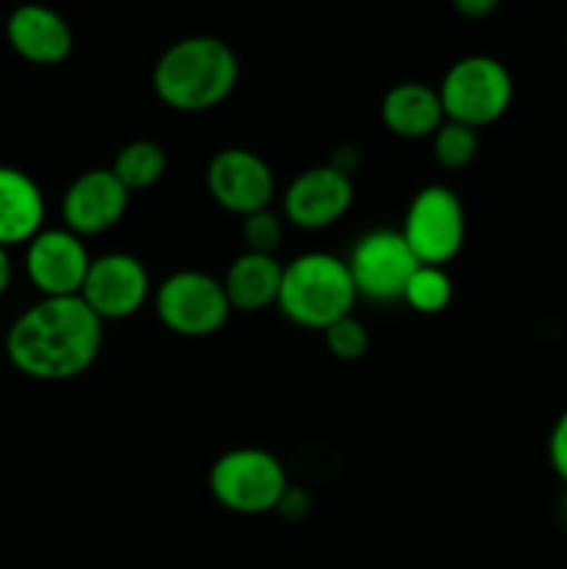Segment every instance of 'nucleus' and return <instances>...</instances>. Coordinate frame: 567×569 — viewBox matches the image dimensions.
<instances>
[{"mask_svg":"<svg viewBox=\"0 0 567 569\" xmlns=\"http://www.w3.org/2000/svg\"><path fill=\"white\" fill-rule=\"evenodd\" d=\"M11 283V259H9V248H0V298L6 295Z\"/></svg>","mask_w":567,"mask_h":569,"instance_id":"a878e982","label":"nucleus"},{"mask_svg":"<svg viewBox=\"0 0 567 569\" xmlns=\"http://www.w3.org/2000/svg\"><path fill=\"white\" fill-rule=\"evenodd\" d=\"M289 489L281 459L265 448L226 450L209 470V492L222 509L242 517H259L276 511Z\"/></svg>","mask_w":567,"mask_h":569,"instance_id":"20e7f679","label":"nucleus"},{"mask_svg":"<svg viewBox=\"0 0 567 569\" xmlns=\"http://www.w3.org/2000/svg\"><path fill=\"white\" fill-rule=\"evenodd\" d=\"M6 39L20 59L39 67H53L72 53V28L59 11L39 3L17 6L6 20Z\"/></svg>","mask_w":567,"mask_h":569,"instance_id":"4468645a","label":"nucleus"},{"mask_svg":"<svg viewBox=\"0 0 567 569\" xmlns=\"http://www.w3.org/2000/svg\"><path fill=\"white\" fill-rule=\"evenodd\" d=\"M400 237L422 267H445L465 248V203L445 183H428L406 206Z\"/></svg>","mask_w":567,"mask_h":569,"instance_id":"0eeeda50","label":"nucleus"},{"mask_svg":"<svg viewBox=\"0 0 567 569\" xmlns=\"http://www.w3.org/2000/svg\"><path fill=\"white\" fill-rule=\"evenodd\" d=\"M103 322L78 298H42L6 333V356L33 381H72L98 361Z\"/></svg>","mask_w":567,"mask_h":569,"instance_id":"f257e3e1","label":"nucleus"},{"mask_svg":"<svg viewBox=\"0 0 567 569\" xmlns=\"http://www.w3.org/2000/svg\"><path fill=\"white\" fill-rule=\"evenodd\" d=\"M87 244L67 228H42L26 244V272L42 298H78L87 281Z\"/></svg>","mask_w":567,"mask_h":569,"instance_id":"9b49d317","label":"nucleus"},{"mask_svg":"<svg viewBox=\"0 0 567 569\" xmlns=\"http://www.w3.org/2000/svg\"><path fill=\"white\" fill-rule=\"evenodd\" d=\"M345 261H348L359 298L372 300V303L404 300L406 283L420 267L406 239L395 228H376V231L361 233Z\"/></svg>","mask_w":567,"mask_h":569,"instance_id":"6e6552de","label":"nucleus"},{"mask_svg":"<svg viewBox=\"0 0 567 569\" xmlns=\"http://www.w3.org/2000/svg\"><path fill=\"white\" fill-rule=\"evenodd\" d=\"M454 9L467 20H487L500 9L498 0H456Z\"/></svg>","mask_w":567,"mask_h":569,"instance_id":"393cba45","label":"nucleus"},{"mask_svg":"<svg viewBox=\"0 0 567 569\" xmlns=\"http://www.w3.org/2000/svg\"><path fill=\"white\" fill-rule=\"evenodd\" d=\"M548 461L550 470L556 472V478L567 487V409L556 417L554 428H550Z\"/></svg>","mask_w":567,"mask_h":569,"instance_id":"5701e85b","label":"nucleus"},{"mask_svg":"<svg viewBox=\"0 0 567 569\" xmlns=\"http://www.w3.org/2000/svg\"><path fill=\"white\" fill-rule=\"evenodd\" d=\"M153 92L167 109L195 114L231 98L239 83V59L228 42L217 37H183L156 59Z\"/></svg>","mask_w":567,"mask_h":569,"instance_id":"f03ea898","label":"nucleus"},{"mask_svg":"<svg viewBox=\"0 0 567 569\" xmlns=\"http://www.w3.org/2000/svg\"><path fill=\"white\" fill-rule=\"evenodd\" d=\"M128 200H131V192L117 181L111 170L94 167V170L81 172L67 187L64 200H61L64 228L81 239L100 237L126 217Z\"/></svg>","mask_w":567,"mask_h":569,"instance_id":"ddd939ff","label":"nucleus"},{"mask_svg":"<svg viewBox=\"0 0 567 569\" xmlns=\"http://www.w3.org/2000/svg\"><path fill=\"white\" fill-rule=\"evenodd\" d=\"M478 144H481V139H478L476 128L459 126V122L450 120H445L439 131L431 137L434 159L445 170H465V167H470L478 156Z\"/></svg>","mask_w":567,"mask_h":569,"instance_id":"aec40b11","label":"nucleus"},{"mask_svg":"<svg viewBox=\"0 0 567 569\" xmlns=\"http://www.w3.org/2000/svg\"><path fill=\"white\" fill-rule=\"evenodd\" d=\"M322 339H326V348L334 359L339 361H359L365 359L367 350H370V333H367V326L361 320H356L354 315L342 317L334 326H328L322 331Z\"/></svg>","mask_w":567,"mask_h":569,"instance_id":"412c9836","label":"nucleus"},{"mask_svg":"<svg viewBox=\"0 0 567 569\" xmlns=\"http://www.w3.org/2000/svg\"><path fill=\"white\" fill-rule=\"evenodd\" d=\"M153 309L161 326L183 339L215 337L231 317L220 278L203 270H178L153 289Z\"/></svg>","mask_w":567,"mask_h":569,"instance_id":"423d86ee","label":"nucleus"},{"mask_svg":"<svg viewBox=\"0 0 567 569\" xmlns=\"http://www.w3.org/2000/svg\"><path fill=\"white\" fill-rule=\"evenodd\" d=\"M359 292L350 278L348 261L334 253L311 250L284 264L278 311L289 322L311 331H326L342 317L354 315Z\"/></svg>","mask_w":567,"mask_h":569,"instance_id":"7ed1b4c3","label":"nucleus"},{"mask_svg":"<svg viewBox=\"0 0 567 569\" xmlns=\"http://www.w3.org/2000/svg\"><path fill=\"white\" fill-rule=\"evenodd\" d=\"M309 509H311L309 495L298 487H289L287 492H284L281 503H278L276 511L281 517H287V520H304V517L309 515Z\"/></svg>","mask_w":567,"mask_h":569,"instance_id":"b1692460","label":"nucleus"},{"mask_svg":"<svg viewBox=\"0 0 567 569\" xmlns=\"http://www.w3.org/2000/svg\"><path fill=\"white\" fill-rule=\"evenodd\" d=\"M565 44H567V37H565Z\"/></svg>","mask_w":567,"mask_h":569,"instance_id":"cd10ccee","label":"nucleus"},{"mask_svg":"<svg viewBox=\"0 0 567 569\" xmlns=\"http://www.w3.org/2000/svg\"><path fill=\"white\" fill-rule=\"evenodd\" d=\"M242 242L248 253L276 256L284 242V222L272 209H261L256 214L242 217Z\"/></svg>","mask_w":567,"mask_h":569,"instance_id":"4be33fe9","label":"nucleus"},{"mask_svg":"<svg viewBox=\"0 0 567 569\" xmlns=\"http://www.w3.org/2000/svg\"><path fill=\"white\" fill-rule=\"evenodd\" d=\"M206 189L228 214L248 217L270 209L276 198V178L259 153L248 148H226L206 164Z\"/></svg>","mask_w":567,"mask_h":569,"instance_id":"9d476101","label":"nucleus"},{"mask_svg":"<svg viewBox=\"0 0 567 569\" xmlns=\"http://www.w3.org/2000/svg\"><path fill=\"white\" fill-rule=\"evenodd\" d=\"M437 92L445 120L481 131L509 111L515 81L504 61L476 53L454 61Z\"/></svg>","mask_w":567,"mask_h":569,"instance_id":"39448f33","label":"nucleus"},{"mask_svg":"<svg viewBox=\"0 0 567 569\" xmlns=\"http://www.w3.org/2000/svg\"><path fill=\"white\" fill-rule=\"evenodd\" d=\"M284 264L276 256L265 253H239L231 261L222 278V289L228 295V303L233 311H253L270 309L278 303V289H281Z\"/></svg>","mask_w":567,"mask_h":569,"instance_id":"f3484780","label":"nucleus"},{"mask_svg":"<svg viewBox=\"0 0 567 569\" xmlns=\"http://www.w3.org/2000/svg\"><path fill=\"white\" fill-rule=\"evenodd\" d=\"M44 228V194L28 172L0 164V248L28 244Z\"/></svg>","mask_w":567,"mask_h":569,"instance_id":"2eb2a0df","label":"nucleus"},{"mask_svg":"<svg viewBox=\"0 0 567 569\" xmlns=\"http://www.w3.org/2000/svg\"><path fill=\"white\" fill-rule=\"evenodd\" d=\"M381 122L398 139H431L445 122L439 92L420 81L395 83L381 100Z\"/></svg>","mask_w":567,"mask_h":569,"instance_id":"dca6fc26","label":"nucleus"},{"mask_svg":"<svg viewBox=\"0 0 567 569\" xmlns=\"http://www.w3.org/2000/svg\"><path fill=\"white\" fill-rule=\"evenodd\" d=\"M153 295L150 272L133 253H103L92 259L81 300L103 322H120L137 315Z\"/></svg>","mask_w":567,"mask_h":569,"instance_id":"1a4fd4ad","label":"nucleus"},{"mask_svg":"<svg viewBox=\"0 0 567 569\" xmlns=\"http://www.w3.org/2000/svg\"><path fill=\"white\" fill-rule=\"evenodd\" d=\"M109 170L128 192H142L165 178L167 153L153 139H133V142L122 144Z\"/></svg>","mask_w":567,"mask_h":569,"instance_id":"a211bd4d","label":"nucleus"},{"mask_svg":"<svg viewBox=\"0 0 567 569\" xmlns=\"http://www.w3.org/2000/svg\"><path fill=\"white\" fill-rule=\"evenodd\" d=\"M559 511H561V522L567 526V492L561 495V503H559Z\"/></svg>","mask_w":567,"mask_h":569,"instance_id":"bb28decb","label":"nucleus"},{"mask_svg":"<svg viewBox=\"0 0 567 569\" xmlns=\"http://www.w3.org/2000/svg\"><path fill=\"white\" fill-rule=\"evenodd\" d=\"M454 300V281L442 267H417L404 289V303L417 315H439Z\"/></svg>","mask_w":567,"mask_h":569,"instance_id":"6ab92c4d","label":"nucleus"},{"mask_svg":"<svg viewBox=\"0 0 567 569\" xmlns=\"http://www.w3.org/2000/svg\"><path fill=\"white\" fill-rule=\"evenodd\" d=\"M354 206V178L320 164L298 172L284 192V220L300 231H322L342 220Z\"/></svg>","mask_w":567,"mask_h":569,"instance_id":"f8f14e48","label":"nucleus"}]
</instances>
